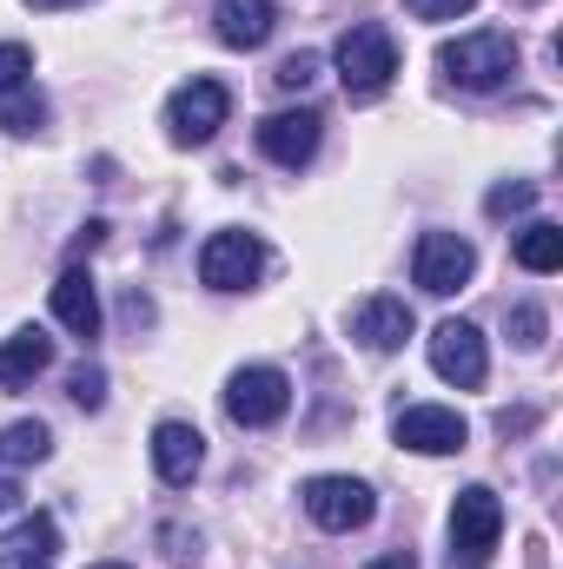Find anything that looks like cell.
Listing matches in <instances>:
<instances>
[{
	"instance_id": "cell-1",
	"label": "cell",
	"mask_w": 563,
	"mask_h": 569,
	"mask_svg": "<svg viewBox=\"0 0 563 569\" xmlns=\"http://www.w3.org/2000/svg\"><path fill=\"white\" fill-rule=\"evenodd\" d=\"M437 67H444V80L464 87V93H497V87L517 73V40L497 33V27H477V33L444 40V47H437Z\"/></svg>"
},
{
	"instance_id": "cell-2",
	"label": "cell",
	"mask_w": 563,
	"mask_h": 569,
	"mask_svg": "<svg viewBox=\"0 0 563 569\" xmlns=\"http://www.w3.org/2000/svg\"><path fill=\"white\" fill-rule=\"evenodd\" d=\"M332 60H338V80H345L352 100H378L392 87V73H398V40L378 20H358V27H345Z\"/></svg>"
},
{
	"instance_id": "cell-3",
	"label": "cell",
	"mask_w": 563,
	"mask_h": 569,
	"mask_svg": "<svg viewBox=\"0 0 563 569\" xmlns=\"http://www.w3.org/2000/svg\"><path fill=\"white\" fill-rule=\"evenodd\" d=\"M497 537H504V503H497V490H491V483L457 490V503H451V563L484 569L497 557Z\"/></svg>"
},
{
	"instance_id": "cell-4",
	"label": "cell",
	"mask_w": 563,
	"mask_h": 569,
	"mask_svg": "<svg viewBox=\"0 0 563 569\" xmlns=\"http://www.w3.org/2000/svg\"><path fill=\"white\" fill-rule=\"evenodd\" d=\"M292 411V378L279 365H239L226 378V418L239 430H266Z\"/></svg>"
},
{
	"instance_id": "cell-5",
	"label": "cell",
	"mask_w": 563,
	"mask_h": 569,
	"mask_svg": "<svg viewBox=\"0 0 563 569\" xmlns=\"http://www.w3.org/2000/svg\"><path fill=\"white\" fill-rule=\"evenodd\" d=\"M226 113H233V93L199 73V80H186V87L166 100V133H172V146H206L226 127Z\"/></svg>"
},
{
	"instance_id": "cell-6",
	"label": "cell",
	"mask_w": 563,
	"mask_h": 569,
	"mask_svg": "<svg viewBox=\"0 0 563 569\" xmlns=\"http://www.w3.org/2000/svg\"><path fill=\"white\" fill-rule=\"evenodd\" d=\"M372 510H378V497H372V483H358V477H312V483H305V517H312L318 530H332V537L365 530Z\"/></svg>"
},
{
	"instance_id": "cell-7",
	"label": "cell",
	"mask_w": 563,
	"mask_h": 569,
	"mask_svg": "<svg viewBox=\"0 0 563 569\" xmlns=\"http://www.w3.org/2000/svg\"><path fill=\"white\" fill-rule=\"evenodd\" d=\"M259 272H266V246L239 226H226L199 246V279L213 291H246V284H259Z\"/></svg>"
},
{
	"instance_id": "cell-8",
	"label": "cell",
	"mask_w": 563,
	"mask_h": 569,
	"mask_svg": "<svg viewBox=\"0 0 563 569\" xmlns=\"http://www.w3.org/2000/svg\"><path fill=\"white\" fill-rule=\"evenodd\" d=\"M431 371H437L444 385H457V391H477L484 371H491V358H484V331L464 325V318H444V325L431 331Z\"/></svg>"
},
{
	"instance_id": "cell-9",
	"label": "cell",
	"mask_w": 563,
	"mask_h": 569,
	"mask_svg": "<svg viewBox=\"0 0 563 569\" xmlns=\"http://www.w3.org/2000/svg\"><path fill=\"white\" fill-rule=\"evenodd\" d=\"M471 272H477V252H471V239H457V232H424L418 252H412V279H418L431 298L464 291Z\"/></svg>"
},
{
	"instance_id": "cell-10",
	"label": "cell",
	"mask_w": 563,
	"mask_h": 569,
	"mask_svg": "<svg viewBox=\"0 0 563 569\" xmlns=\"http://www.w3.org/2000/svg\"><path fill=\"white\" fill-rule=\"evenodd\" d=\"M392 437H398L405 450H418V457H451V450L471 443V425H464L451 405H405V411L392 418Z\"/></svg>"
},
{
	"instance_id": "cell-11",
	"label": "cell",
	"mask_w": 563,
	"mask_h": 569,
	"mask_svg": "<svg viewBox=\"0 0 563 569\" xmlns=\"http://www.w3.org/2000/svg\"><path fill=\"white\" fill-rule=\"evenodd\" d=\"M318 133H325V120H318L312 107H285L273 120H259V152H266L273 166H285V172H298V166H312Z\"/></svg>"
},
{
	"instance_id": "cell-12",
	"label": "cell",
	"mask_w": 563,
	"mask_h": 569,
	"mask_svg": "<svg viewBox=\"0 0 563 569\" xmlns=\"http://www.w3.org/2000/svg\"><path fill=\"white\" fill-rule=\"evenodd\" d=\"M412 305L405 298H392V291H372V298H358L352 305V338L365 345V351H405V338H412Z\"/></svg>"
},
{
	"instance_id": "cell-13",
	"label": "cell",
	"mask_w": 563,
	"mask_h": 569,
	"mask_svg": "<svg viewBox=\"0 0 563 569\" xmlns=\"http://www.w3.org/2000/svg\"><path fill=\"white\" fill-rule=\"evenodd\" d=\"M199 463H206V437L186 425V418H166V425L152 430V470H159V483L186 490L199 477Z\"/></svg>"
},
{
	"instance_id": "cell-14",
	"label": "cell",
	"mask_w": 563,
	"mask_h": 569,
	"mask_svg": "<svg viewBox=\"0 0 563 569\" xmlns=\"http://www.w3.org/2000/svg\"><path fill=\"white\" fill-rule=\"evenodd\" d=\"M273 27H279V0H219V7H213V33H219L226 47H239V53L266 47Z\"/></svg>"
},
{
	"instance_id": "cell-15",
	"label": "cell",
	"mask_w": 563,
	"mask_h": 569,
	"mask_svg": "<svg viewBox=\"0 0 563 569\" xmlns=\"http://www.w3.org/2000/svg\"><path fill=\"white\" fill-rule=\"evenodd\" d=\"M53 365V338L47 331H13V338H0V391H27L40 371Z\"/></svg>"
},
{
	"instance_id": "cell-16",
	"label": "cell",
	"mask_w": 563,
	"mask_h": 569,
	"mask_svg": "<svg viewBox=\"0 0 563 569\" xmlns=\"http://www.w3.org/2000/svg\"><path fill=\"white\" fill-rule=\"evenodd\" d=\"M53 318L73 331V338H100V291L80 266H67L60 284H53Z\"/></svg>"
},
{
	"instance_id": "cell-17",
	"label": "cell",
	"mask_w": 563,
	"mask_h": 569,
	"mask_svg": "<svg viewBox=\"0 0 563 569\" xmlns=\"http://www.w3.org/2000/svg\"><path fill=\"white\" fill-rule=\"evenodd\" d=\"M53 457V430L40 418H20V425L0 430V470H27V463H47Z\"/></svg>"
},
{
	"instance_id": "cell-18",
	"label": "cell",
	"mask_w": 563,
	"mask_h": 569,
	"mask_svg": "<svg viewBox=\"0 0 563 569\" xmlns=\"http://www.w3.org/2000/svg\"><path fill=\"white\" fill-rule=\"evenodd\" d=\"M517 266H524V272H557L563 266V226H551V219L524 226V232H517Z\"/></svg>"
},
{
	"instance_id": "cell-19",
	"label": "cell",
	"mask_w": 563,
	"mask_h": 569,
	"mask_svg": "<svg viewBox=\"0 0 563 569\" xmlns=\"http://www.w3.org/2000/svg\"><path fill=\"white\" fill-rule=\"evenodd\" d=\"M0 127H7V133H20V140L47 127V100L33 93V80H27V87H13V93H0Z\"/></svg>"
},
{
	"instance_id": "cell-20",
	"label": "cell",
	"mask_w": 563,
	"mask_h": 569,
	"mask_svg": "<svg viewBox=\"0 0 563 569\" xmlns=\"http://www.w3.org/2000/svg\"><path fill=\"white\" fill-rule=\"evenodd\" d=\"M7 550H20V557H53V550H60L53 517H20V523H13V537H7Z\"/></svg>"
},
{
	"instance_id": "cell-21",
	"label": "cell",
	"mask_w": 563,
	"mask_h": 569,
	"mask_svg": "<svg viewBox=\"0 0 563 569\" xmlns=\"http://www.w3.org/2000/svg\"><path fill=\"white\" fill-rule=\"evenodd\" d=\"M67 398H73L80 411H100V405H107V371H100V365H73Z\"/></svg>"
},
{
	"instance_id": "cell-22",
	"label": "cell",
	"mask_w": 563,
	"mask_h": 569,
	"mask_svg": "<svg viewBox=\"0 0 563 569\" xmlns=\"http://www.w3.org/2000/svg\"><path fill=\"white\" fill-rule=\"evenodd\" d=\"M312 80H318V53H285L279 67H273V87L279 93H305Z\"/></svg>"
},
{
	"instance_id": "cell-23",
	"label": "cell",
	"mask_w": 563,
	"mask_h": 569,
	"mask_svg": "<svg viewBox=\"0 0 563 569\" xmlns=\"http://www.w3.org/2000/svg\"><path fill=\"white\" fill-rule=\"evenodd\" d=\"M531 206H537V186H531V179H511V186H497V192L484 199L491 219H511V212H531Z\"/></svg>"
},
{
	"instance_id": "cell-24",
	"label": "cell",
	"mask_w": 563,
	"mask_h": 569,
	"mask_svg": "<svg viewBox=\"0 0 563 569\" xmlns=\"http://www.w3.org/2000/svg\"><path fill=\"white\" fill-rule=\"evenodd\" d=\"M33 80V53L20 47V40H0V93H13V87H27Z\"/></svg>"
},
{
	"instance_id": "cell-25",
	"label": "cell",
	"mask_w": 563,
	"mask_h": 569,
	"mask_svg": "<svg viewBox=\"0 0 563 569\" xmlns=\"http://www.w3.org/2000/svg\"><path fill=\"white\" fill-rule=\"evenodd\" d=\"M544 331H551V318H544L537 305H517V311H511V338H517V351H537Z\"/></svg>"
},
{
	"instance_id": "cell-26",
	"label": "cell",
	"mask_w": 563,
	"mask_h": 569,
	"mask_svg": "<svg viewBox=\"0 0 563 569\" xmlns=\"http://www.w3.org/2000/svg\"><path fill=\"white\" fill-rule=\"evenodd\" d=\"M405 7H412L418 20H457V13H471L477 0H405Z\"/></svg>"
},
{
	"instance_id": "cell-27",
	"label": "cell",
	"mask_w": 563,
	"mask_h": 569,
	"mask_svg": "<svg viewBox=\"0 0 563 569\" xmlns=\"http://www.w3.org/2000/svg\"><path fill=\"white\" fill-rule=\"evenodd\" d=\"M531 425H537L531 411H497V430H504V437H517V430H531Z\"/></svg>"
},
{
	"instance_id": "cell-28",
	"label": "cell",
	"mask_w": 563,
	"mask_h": 569,
	"mask_svg": "<svg viewBox=\"0 0 563 569\" xmlns=\"http://www.w3.org/2000/svg\"><path fill=\"white\" fill-rule=\"evenodd\" d=\"M20 510V483L13 477H0V517H13Z\"/></svg>"
},
{
	"instance_id": "cell-29",
	"label": "cell",
	"mask_w": 563,
	"mask_h": 569,
	"mask_svg": "<svg viewBox=\"0 0 563 569\" xmlns=\"http://www.w3.org/2000/svg\"><path fill=\"white\" fill-rule=\"evenodd\" d=\"M0 569H47V557H20V550H0Z\"/></svg>"
},
{
	"instance_id": "cell-30",
	"label": "cell",
	"mask_w": 563,
	"mask_h": 569,
	"mask_svg": "<svg viewBox=\"0 0 563 569\" xmlns=\"http://www.w3.org/2000/svg\"><path fill=\"white\" fill-rule=\"evenodd\" d=\"M372 569H412V550H392V557H378Z\"/></svg>"
},
{
	"instance_id": "cell-31",
	"label": "cell",
	"mask_w": 563,
	"mask_h": 569,
	"mask_svg": "<svg viewBox=\"0 0 563 569\" xmlns=\"http://www.w3.org/2000/svg\"><path fill=\"white\" fill-rule=\"evenodd\" d=\"M27 7H40V13H53V7H87V0H27Z\"/></svg>"
},
{
	"instance_id": "cell-32",
	"label": "cell",
	"mask_w": 563,
	"mask_h": 569,
	"mask_svg": "<svg viewBox=\"0 0 563 569\" xmlns=\"http://www.w3.org/2000/svg\"><path fill=\"white\" fill-rule=\"evenodd\" d=\"M93 569H127V563H93Z\"/></svg>"
},
{
	"instance_id": "cell-33",
	"label": "cell",
	"mask_w": 563,
	"mask_h": 569,
	"mask_svg": "<svg viewBox=\"0 0 563 569\" xmlns=\"http://www.w3.org/2000/svg\"><path fill=\"white\" fill-rule=\"evenodd\" d=\"M511 7H537V0H511Z\"/></svg>"
}]
</instances>
